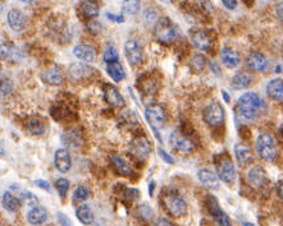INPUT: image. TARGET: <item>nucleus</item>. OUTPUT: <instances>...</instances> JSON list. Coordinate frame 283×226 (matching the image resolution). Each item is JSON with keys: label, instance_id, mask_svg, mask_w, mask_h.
Returning a JSON list of instances; mask_svg holds the SVG:
<instances>
[{"label": "nucleus", "instance_id": "f257e3e1", "mask_svg": "<svg viewBox=\"0 0 283 226\" xmlns=\"http://www.w3.org/2000/svg\"><path fill=\"white\" fill-rule=\"evenodd\" d=\"M264 100L255 92H246L237 100V113L245 120H254L264 109Z\"/></svg>", "mask_w": 283, "mask_h": 226}, {"label": "nucleus", "instance_id": "f03ea898", "mask_svg": "<svg viewBox=\"0 0 283 226\" xmlns=\"http://www.w3.org/2000/svg\"><path fill=\"white\" fill-rule=\"evenodd\" d=\"M177 27L168 17L159 18V21L155 24V28H154V36L160 43H164V45L172 43L177 37Z\"/></svg>", "mask_w": 283, "mask_h": 226}, {"label": "nucleus", "instance_id": "7ed1b4c3", "mask_svg": "<svg viewBox=\"0 0 283 226\" xmlns=\"http://www.w3.org/2000/svg\"><path fill=\"white\" fill-rule=\"evenodd\" d=\"M256 152L264 161H273L278 154L277 143L269 133H260L256 140Z\"/></svg>", "mask_w": 283, "mask_h": 226}, {"label": "nucleus", "instance_id": "20e7f679", "mask_svg": "<svg viewBox=\"0 0 283 226\" xmlns=\"http://www.w3.org/2000/svg\"><path fill=\"white\" fill-rule=\"evenodd\" d=\"M163 203H164V207L167 210V212L169 213L172 217H182V216L186 215L187 212V205L186 201L182 198L180 194L177 193H167L163 198Z\"/></svg>", "mask_w": 283, "mask_h": 226}, {"label": "nucleus", "instance_id": "39448f33", "mask_svg": "<svg viewBox=\"0 0 283 226\" xmlns=\"http://www.w3.org/2000/svg\"><path fill=\"white\" fill-rule=\"evenodd\" d=\"M145 116L148 123L150 124L151 128L154 129V132L157 133L158 140H160L157 129L158 128H162L165 124V121H167V111H165V109L162 105H159V104H153V105H149L145 109Z\"/></svg>", "mask_w": 283, "mask_h": 226}, {"label": "nucleus", "instance_id": "423d86ee", "mask_svg": "<svg viewBox=\"0 0 283 226\" xmlns=\"http://www.w3.org/2000/svg\"><path fill=\"white\" fill-rule=\"evenodd\" d=\"M169 145L174 151H177L178 154L189 155L194 152L195 143L192 142L191 138L185 135L180 130H173L169 135Z\"/></svg>", "mask_w": 283, "mask_h": 226}, {"label": "nucleus", "instance_id": "0eeeda50", "mask_svg": "<svg viewBox=\"0 0 283 226\" xmlns=\"http://www.w3.org/2000/svg\"><path fill=\"white\" fill-rule=\"evenodd\" d=\"M224 118H226V113H224L223 106L219 103L209 104L202 111V119L210 127H218L223 124Z\"/></svg>", "mask_w": 283, "mask_h": 226}, {"label": "nucleus", "instance_id": "6e6552de", "mask_svg": "<svg viewBox=\"0 0 283 226\" xmlns=\"http://www.w3.org/2000/svg\"><path fill=\"white\" fill-rule=\"evenodd\" d=\"M217 175H218L219 180L224 182L227 184H231L235 182L236 179V167L233 162L226 157L222 159L221 161L217 164Z\"/></svg>", "mask_w": 283, "mask_h": 226}, {"label": "nucleus", "instance_id": "1a4fd4ad", "mask_svg": "<svg viewBox=\"0 0 283 226\" xmlns=\"http://www.w3.org/2000/svg\"><path fill=\"white\" fill-rule=\"evenodd\" d=\"M124 54H126L127 60L130 62V64L137 65L143 62L144 59V52L141 48L140 42L135 38H130L124 43Z\"/></svg>", "mask_w": 283, "mask_h": 226}, {"label": "nucleus", "instance_id": "9d476101", "mask_svg": "<svg viewBox=\"0 0 283 226\" xmlns=\"http://www.w3.org/2000/svg\"><path fill=\"white\" fill-rule=\"evenodd\" d=\"M246 179H247V183L254 188H262V187L267 184L268 175L267 171L262 166L255 165V166H251L249 169L247 174H246Z\"/></svg>", "mask_w": 283, "mask_h": 226}, {"label": "nucleus", "instance_id": "9b49d317", "mask_svg": "<svg viewBox=\"0 0 283 226\" xmlns=\"http://www.w3.org/2000/svg\"><path fill=\"white\" fill-rule=\"evenodd\" d=\"M208 208L219 226H232L228 215L219 207L218 201L214 198V196H208Z\"/></svg>", "mask_w": 283, "mask_h": 226}, {"label": "nucleus", "instance_id": "f8f14e48", "mask_svg": "<svg viewBox=\"0 0 283 226\" xmlns=\"http://www.w3.org/2000/svg\"><path fill=\"white\" fill-rule=\"evenodd\" d=\"M60 141L67 148H80L84 145V135L77 129H67L62 133Z\"/></svg>", "mask_w": 283, "mask_h": 226}, {"label": "nucleus", "instance_id": "ddd939ff", "mask_svg": "<svg viewBox=\"0 0 283 226\" xmlns=\"http://www.w3.org/2000/svg\"><path fill=\"white\" fill-rule=\"evenodd\" d=\"M151 151L150 142L146 137H136L131 142V154L135 155L138 159H145L149 156Z\"/></svg>", "mask_w": 283, "mask_h": 226}, {"label": "nucleus", "instance_id": "4468645a", "mask_svg": "<svg viewBox=\"0 0 283 226\" xmlns=\"http://www.w3.org/2000/svg\"><path fill=\"white\" fill-rule=\"evenodd\" d=\"M246 64L254 72H265L269 67V62H268L267 57L262 53H251L246 59Z\"/></svg>", "mask_w": 283, "mask_h": 226}, {"label": "nucleus", "instance_id": "2eb2a0df", "mask_svg": "<svg viewBox=\"0 0 283 226\" xmlns=\"http://www.w3.org/2000/svg\"><path fill=\"white\" fill-rule=\"evenodd\" d=\"M54 165L55 169L60 172H67L72 166V160L70 155L65 148H58L54 155Z\"/></svg>", "mask_w": 283, "mask_h": 226}, {"label": "nucleus", "instance_id": "dca6fc26", "mask_svg": "<svg viewBox=\"0 0 283 226\" xmlns=\"http://www.w3.org/2000/svg\"><path fill=\"white\" fill-rule=\"evenodd\" d=\"M197 178L200 183L206 188L218 189L219 188V178L218 175L210 169H200L197 172Z\"/></svg>", "mask_w": 283, "mask_h": 226}, {"label": "nucleus", "instance_id": "f3484780", "mask_svg": "<svg viewBox=\"0 0 283 226\" xmlns=\"http://www.w3.org/2000/svg\"><path fill=\"white\" fill-rule=\"evenodd\" d=\"M191 41L195 48L201 52H209L211 48V38L208 33L202 30H196L191 33Z\"/></svg>", "mask_w": 283, "mask_h": 226}, {"label": "nucleus", "instance_id": "a211bd4d", "mask_svg": "<svg viewBox=\"0 0 283 226\" xmlns=\"http://www.w3.org/2000/svg\"><path fill=\"white\" fill-rule=\"evenodd\" d=\"M63 78L64 77H63L62 69L58 67L49 68L41 73V79L44 83L49 84V86H59L63 82Z\"/></svg>", "mask_w": 283, "mask_h": 226}, {"label": "nucleus", "instance_id": "6ab92c4d", "mask_svg": "<svg viewBox=\"0 0 283 226\" xmlns=\"http://www.w3.org/2000/svg\"><path fill=\"white\" fill-rule=\"evenodd\" d=\"M73 54H75V57L77 59L82 60V62L91 63L96 58V50L92 46L86 45V43H80V45L75 46Z\"/></svg>", "mask_w": 283, "mask_h": 226}, {"label": "nucleus", "instance_id": "aec40b11", "mask_svg": "<svg viewBox=\"0 0 283 226\" xmlns=\"http://www.w3.org/2000/svg\"><path fill=\"white\" fill-rule=\"evenodd\" d=\"M104 96H105V101L112 106H117V108H122L126 105L123 96L121 95V92L116 88V87L107 84L105 89H104Z\"/></svg>", "mask_w": 283, "mask_h": 226}, {"label": "nucleus", "instance_id": "412c9836", "mask_svg": "<svg viewBox=\"0 0 283 226\" xmlns=\"http://www.w3.org/2000/svg\"><path fill=\"white\" fill-rule=\"evenodd\" d=\"M8 24L9 27L12 28L16 32H19L24 28V24H26V16L22 13L19 9H12L11 12L8 13Z\"/></svg>", "mask_w": 283, "mask_h": 226}, {"label": "nucleus", "instance_id": "4be33fe9", "mask_svg": "<svg viewBox=\"0 0 283 226\" xmlns=\"http://www.w3.org/2000/svg\"><path fill=\"white\" fill-rule=\"evenodd\" d=\"M235 156L241 166H246L253 161V151L249 146L243 145V143H237L235 146Z\"/></svg>", "mask_w": 283, "mask_h": 226}, {"label": "nucleus", "instance_id": "5701e85b", "mask_svg": "<svg viewBox=\"0 0 283 226\" xmlns=\"http://www.w3.org/2000/svg\"><path fill=\"white\" fill-rule=\"evenodd\" d=\"M221 59L223 64L228 68H236L240 64V55L231 48H223L221 52Z\"/></svg>", "mask_w": 283, "mask_h": 226}, {"label": "nucleus", "instance_id": "b1692460", "mask_svg": "<svg viewBox=\"0 0 283 226\" xmlns=\"http://www.w3.org/2000/svg\"><path fill=\"white\" fill-rule=\"evenodd\" d=\"M267 95L273 100L283 101V79L274 78L267 84Z\"/></svg>", "mask_w": 283, "mask_h": 226}, {"label": "nucleus", "instance_id": "393cba45", "mask_svg": "<svg viewBox=\"0 0 283 226\" xmlns=\"http://www.w3.org/2000/svg\"><path fill=\"white\" fill-rule=\"evenodd\" d=\"M48 220V211L41 206L33 207L28 211L27 221L31 225H43Z\"/></svg>", "mask_w": 283, "mask_h": 226}, {"label": "nucleus", "instance_id": "a878e982", "mask_svg": "<svg viewBox=\"0 0 283 226\" xmlns=\"http://www.w3.org/2000/svg\"><path fill=\"white\" fill-rule=\"evenodd\" d=\"M2 205L9 212H16V211H18L21 208L22 202L21 199L17 198L11 192H4L3 197H2Z\"/></svg>", "mask_w": 283, "mask_h": 226}, {"label": "nucleus", "instance_id": "bb28decb", "mask_svg": "<svg viewBox=\"0 0 283 226\" xmlns=\"http://www.w3.org/2000/svg\"><path fill=\"white\" fill-rule=\"evenodd\" d=\"M68 72H69V75L72 78L82 79L85 78V77H87V75L91 74L92 69L89 65L82 64V63H73V64H70Z\"/></svg>", "mask_w": 283, "mask_h": 226}, {"label": "nucleus", "instance_id": "cd10ccee", "mask_svg": "<svg viewBox=\"0 0 283 226\" xmlns=\"http://www.w3.org/2000/svg\"><path fill=\"white\" fill-rule=\"evenodd\" d=\"M253 77L246 72H240L237 74H235V77L232 78V87L235 89H243L247 88L250 86Z\"/></svg>", "mask_w": 283, "mask_h": 226}, {"label": "nucleus", "instance_id": "c85d7f7f", "mask_svg": "<svg viewBox=\"0 0 283 226\" xmlns=\"http://www.w3.org/2000/svg\"><path fill=\"white\" fill-rule=\"evenodd\" d=\"M76 216L79 218V221L84 225H91L94 222V213H92L91 208L87 205L80 206L77 210H76Z\"/></svg>", "mask_w": 283, "mask_h": 226}, {"label": "nucleus", "instance_id": "c756f323", "mask_svg": "<svg viewBox=\"0 0 283 226\" xmlns=\"http://www.w3.org/2000/svg\"><path fill=\"white\" fill-rule=\"evenodd\" d=\"M107 72H108V74L111 75V78L114 79L116 82H121L126 78L124 68L122 67V64L119 62L108 64V67H107Z\"/></svg>", "mask_w": 283, "mask_h": 226}, {"label": "nucleus", "instance_id": "7c9ffc66", "mask_svg": "<svg viewBox=\"0 0 283 226\" xmlns=\"http://www.w3.org/2000/svg\"><path fill=\"white\" fill-rule=\"evenodd\" d=\"M46 129L45 121L41 118H31L27 121V130L33 135H41Z\"/></svg>", "mask_w": 283, "mask_h": 226}, {"label": "nucleus", "instance_id": "2f4dec72", "mask_svg": "<svg viewBox=\"0 0 283 226\" xmlns=\"http://www.w3.org/2000/svg\"><path fill=\"white\" fill-rule=\"evenodd\" d=\"M99 4L96 2H84L81 6V13L86 18H94L99 16Z\"/></svg>", "mask_w": 283, "mask_h": 226}, {"label": "nucleus", "instance_id": "473e14b6", "mask_svg": "<svg viewBox=\"0 0 283 226\" xmlns=\"http://www.w3.org/2000/svg\"><path fill=\"white\" fill-rule=\"evenodd\" d=\"M14 88L13 81L8 75L0 74V96H8L12 94Z\"/></svg>", "mask_w": 283, "mask_h": 226}, {"label": "nucleus", "instance_id": "72a5a7b5", "mask_svg": "<svg viewBox=\"0 0 283 226\" xmlns=\"http://www.w3.org/2000/svg\"><path fill=\"white\" fill-rule=\"evenodd\" d=\"M112 164H113L114 169L118 171V174L121 175H130L132 172L131 167L124 162V160L119 156H113L112 157Z\"/></svg>", "mask_w": 283, "mask_h": 226}, {"label": "nucleus", "instance_id": "f704fd0d", "mask_svg": "<svg viewBox=\"0 0 283 226\" xmlns=\"http://www.w3.org/2000/svg\"><path fill=\"white\" fill-rule=\"evenodd\" d=\"M90 197V189L85 186H80L73 193V202H84Z\"/></svg>", "mask_w": 283, "mask_h": 226}, {"label": "nucleus", "instance_id": "c9c22d12", "mask_svg": "<svg viewBox=\"0 0 283 226\" xmlns=\"http://www.w3.org/2000/svg\"><path fill=\"white\" fill-rule=\"evenodd\" d=\"M102 59H104V62H105V63H108V64H112V63L118 62L119 55H118V52H117V49L113 48V46H109L105 52H104Z\"/></svg>", "mask_w": 283, "mask_h": 226}, {"label": "nucleus", "instance_id": "e433bc0d", "mask_svg": "<svg viewBox=\"0 0 283 226\" xmlns=\"http://www.w3.org/2000/svg\"><path fill=\"white\" fill-rule=\"evenodd\" d=\"M144 19H145L146 23L149 24H157V22L159 21L158 18V12L155 8H151V7H148L144 12Z\"/></svg>", "mask_w": 283, "mask_h": 226}, {"label": "nucleus", "instance_id": "4c0bfd02", "mask_svg": "<svg viewBox=\"0 0 283 226\" xmlns=\"http://www.w3.org/2000/svg\"><path fill=\"white\" fill-rule=\"evenodd\" d=\"M140 2H123L122 4V11L128 14H136L140 11Z\"/></svg>", "mask_w": 283, "mask_h": 226}, {"label": "nucleus", "instance_id": "58836bf2", "mask_svg": "<svg viewBox=\"0 0 283 226\" xmlns=\"http://www.w3.org/2000/svg\"><path fill=\"white\" fill-rule=\"evenodd\" d=\"M55 188H57L58 193L62 198H64L68 193V189H69V182L65 178H60L55 182Z\"/></svg>", "mask_w": 283, "mask_h": 226}, {"label": "nucleus", "instance_id": "ea45409f", "mask_svg": "<svg viewBox=\"0 0 283 226\" xmlns=\"http://www.w3.org/2000/svg\"><path fill=\"white\" fill-rule=\"evenodd\" d=\"M22 199L32 208L39 206V199L36 198L35 194L31 193V192H22Z\"/></svg>", "mask_w": 283, "mask_h": 226}, {"label": "nucleus", "instance_id": "a19ab883", "mask_svg": "<svg viewBox=\"0 0 283 226\" xmlns=\"http://www.w3.org/2000/svg\"><path fill=\"white\" fill-rule=\"evenodd\" d=\"M16 48L11 45H0V57L3 58H13L16 55Z\"/></svg>", "mask_w": 283, "mask_h": 226}, {"label": "nucleus", "instance_id": "79ce46f5", "mask_svg": "<svg viewBox=\"0 0 283 226\" xmlns=\"http://www.w3.org/2000/svg\"><path fill=\"white\" fill-rule=\"evenodd\" d=\"M191 67L194 68L196 72H200V70H202L205 67V58L201 57L200 54L195 55V57L192 58V60H191Z\"/></svg>", "mask_w": 283, "mask_h": 226}, {"label": "nucleus", "instance_id": "37998d69", "mask_svg": "<svg viewBox=\"0 0 283 226\" xmlns=\"http://www.w3.org/2000/svg\"><path fill=\"white\" fill-rule=\"evenodd\" d=\"M137 213H138V216H140V217L146 218V220H149V218L153 216V211H151V208L149 207L148 205L140 206V207H138V210H137Z\"/></svg>", "mask_w": 283, "mask_h": 226}, {"label": "nucleus", "instance_id": "c03bdc74", "mask_svg": "<svg viewBox=\"0 0 283 226\" xmlns=\"http://www.w3.org/2000/svg\"><path fill=\"white\" fill-rule=\"evenodd\" d=\"M158 154H159V156L162 157L163 161H165V162H167V164L173 165V164H174V162H175V161H174V159H173V157L170 156V155L168 154V152H165V151L163 150L162 147L158 148Z\"/></svg>", "mask_w": 283, "mask_h": 226}, {"label": "nucleus", "instance_id": "a18cd8bd", "mask_svg": "<svg viewBox=\"0 0 283 226\" xmlns=\"http://www.w3.org/2000/svg\"><path fill=\"white\" fill-rule=\"evenodd\" d=\"M58 222H59L60 226H72V222H70V218L68 217L65 213L63 212H58Z\"/></svg>", "mask_w": 283, "mask_h": 226}, {"label": "nucleus", "instance_id": "49530a36", "mask_svg": "<svg viewBox=\"0 0 283 226\" xmlns=\"http://www.w3.org/2000/svg\"><path fill=\"white\" fill-rule=\"evenodd\" d=\"M87 30L92 33V35H97L101 31V26H100L99 22H89L87 23Z\"/></svg>", "mask_w": 283, "mask_h": 226}, {"label": "nucleus", "instance_id": "de8ad7c7", "mask_svg": "<svg viewBox=\"0 0 283 226\" xmlns=\"http://www.w3.org/2000/svg\"><path fill=\"white\" fill-rule=\"evenodd\" d=\"M107 17H108L109 21L114 22V23H123V22H124V16H122V14L108 13V14H107Z\"/></svg>", "mask_w": 283, "mask_h": 226}, {"label": "nucleus", "instance_id": "09e8293b", "mask_svg": "<svg viewBox=\"0 0 283 226\" xmlns=\"http://www.w3.org/2000/svg\"><path fill=\"white\" fill-rule=\"evenodd\" d=\"M33 184H35L36 187H39V188L44 189V191L50 192V184H49L46 180H43V179H38V180L33 182Z\"/></svg>", "mask_w": 283, "mask_h": 226}, {"label": "nucleus", "instance_id": "8fccbe9b", "mask_svg": "<svg viewBox=\"0 0 283 226\" xmlns=\"http://www.w3.org/2000/svg\"><path fill=\"white\" fill-rule=\"evenodd\" d=\"M154 226H174V225H173V222H170L168 218L159 217L155 222H154Z\"/></svg>", "mask_w": 283, "mask_h": 226}, {"label": "nucleus", "instance_id": "3c124183", "mask_svg": "<svg viewBox=\"0 0 283 226\" xmlns=\"http://www.w3.org/2000/svg\"><path fill=\"white\" fill-rule=\"evenodd\" d=\"M275 13H277L278 19H279L280 22H283V2H279V3L277 4V7H275Z\"/></svg>", "mask_w": 283, "mask_h": 226}, {"label": "nucleus", "instance_id": "603ef678", "mask_svg": "<svg viewBox=\"0 0 283 226\" xmlns=\"http://www.w3.org/2000/svg\"><path fill=\"white\" fill-rule=\"evenodd\" d=\"M222 3L228 9H235L236 7H237V2H236V0H223Z\"/></svg>", "mask_w": 283, "mask_h": 226}, {"label": "nucleus", "instance_id": "864d4df0", "mask_svg": "<svg viewBox=\"0 0 283 226\" xmlns=\"http://www.w3.org/2000/svg\"><path fill=\"white\" fill-rule=\"evenodd\" d=\"M210 68L214 70V72H216V74H219V72H221V70H219V68H218V65H217L216 63H211Z\"/></svg>", "mask_w": 283, "mask_h": 226}, {"label": "nucleus", "instance_id": "5fc2aeb1", "mask_svg": "<svg viewBox=\"0 0 283 226\" xmlns=\"http://www.w3.org/2000/svg\"><path fill=\"white\" fill-rule=\"evenodd\" d=\"M278 196L283 199V183H280L279 187H278Z\"/></svg>", "mask_w": 283, "mask_h": 226}, {"label": "nucleus", "instance_id": "6e6d98bb", "mask_svg": "<svg viewBox=\"0 0 283 226\" xmlns=\"http://www.w3.org/2000/svg\"><path fill=\"white\" fill-rule=\"evenodd\" d=\"M154 187H155V182H151L150 186H149V194L153 196V191H154Z\"/></svg>", "mask_w": 283, "mask_h": 226}, {"label": "nucleus", "instance_id": "4d7b16f0", "mask_svg": "<svg viewBox=\"0 0 283 226\" xmlns=\"http://www.w3.org/2000/svg\"><path fill=\"white\" fill-rule=\"evenodd\" d=\"M223 96H224V100H226L227 103H228V101H229V97H228V94H227L226 91H223Z\"/></svg>", "mask_w": 283, "mask_h": 226}, {"label": "nucleus", "instance_id": "13d9d810", "mask_svg": "<svg viewBox=\"0 0 283 226\" xmlns=\"http://www.w3.org/2000/svg\"><path fill=\"white\" fill-rule=\"evenodd\" d=\"M4 155V148H3V146L0 145V156H3Z\"/></svg>", "mask_w": 283, "mask_h": 226}, {"label": "nucleus", "instance_id": "bf43d9fd", "mask_svg": "<svg viewBox=\"0 0 283 226\" xmlns=\"http://www.w3.org/2000/svg\"><path fill=\"white\" fill-rule=\"evenodd\" d=\"M243 226H254V225L250 222H243Z\"/></svg>", "mask_w": 283, "mask_h": 226}]
</instances>
